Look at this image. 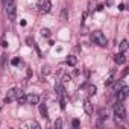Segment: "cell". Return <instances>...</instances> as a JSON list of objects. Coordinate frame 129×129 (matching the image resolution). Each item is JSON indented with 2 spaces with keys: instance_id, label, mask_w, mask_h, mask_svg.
Listing matches in <instances>:
<instances>
[{
  "instance_id": "6da1fadb",
  "label": "cell",
  "mask_w": 129,
  "mask_h": 129,
  "mask_svg": "<svg viewBox=\"0 0 129 129\" xmlns=\"http://www.w3.org/2000/svg\"><path fill=\"white\" fill-rule=\"evenodd\" d=\"M91 41H93L94 44L100 46V47H105L106 43H108L106 37H105L103 32H100V30H94V32H91Z\"/></svg>"
},
{
  "instance_id": "7a4b0ae2",
  "label": "cell",
  "mask_w": 129,
  "mask_h": 129,
  "mask_svg": "<svg viewBox=\"0 0 129 129\" xmlns=\"http://www.w3.org/2000/svg\"><path fill=\"white\" fill-rule=\"evenodd\" d=\"M114 117H115V123H118L120 120H124L126 118V109L123 105H115L114 106Z\"/></svg>"
},
{
  "instance_id": "3957f363",
  "label": "cell",
  "mask_w": 129,
  "mask_h": 129,
  "mask_svg": "<svg viewBox=\"0 0 129 129\" xmlns=\"http://www.w3.org/2000/svg\"><path fill=\"white\" fill-rule=\"evenodd\" d=\"M5 11H6V15H8V20H9V21H14V20L17 18V8H15L14 3L8 5V6L5 8Z\"/></svg>"
},
{
  "instance_id": "277c9868",
  "label": "cell",
  "mask_w": 129,
  "mask_h": 129,
  "mask_svg": "<svg viewBox=\"0 0 129 129\" xmlns=\"http://www.w3.org/2000/svg\"><path fill=\"white\" fill-rule=\"evenodd\" d=\"M38 8H40L38 11H40L41 14H47V12H50V9H52V2H50V0H41Z\"/></svg>"
},
{
  "instance_id": "5b68a950",
  "label": "cell",
  "mask_w": 129,
  "mask_h": 129,
  "mask_svg": "<svg viewBox=\"0 0 129 129\" xmlns=\"http://www.w3.org/2000/svg\"><path fill=\"white\" fill-rule=\"evenodd\" d=\"M127 96H129V88L123 85V87H121V88L117 91V99H118V102H123V100H124Z\"/></svg>"
},
{
  "instance_id": "8992f818",
  "label": "cell",
  "mask_w": 129,
  "mask_h": 129,
  "mask_svg": "<svg viewBox=\"0 0 129 129\" xmlns=\"http://www.w3.org/2000/svg\"><path fill=\"white\" fill-rule=\"evenodd\" d=\"M17 90H18V88H11V90L8 91V94H6V97H5V102H6V103H11L12 100H15V97H17Z\"/></svg>"
},
{
  "instance_id": "52a82bcc",
  "label": "cell",
  "mask_w": 129,
  "mask_h": 129,
  "mask_svg": "<svg viewBox=\"0 0 129 129\" xmlns=\"http://www.w3.org/2000/svg\"><path fill=\"white\" fill-rule=\"evenodd\" d=\"M17 102L20 103V105H24L26 102H27V96H26V93H23L21 90H17Z\"/></svg>"
},
{
  "instance_id": "ba28073f",
  "label": "cell",
  "mask_w": 129,
  "mask_h": 129,
  "mask_svg": "<svg viewBox=\"0 0 129 129\" xmlns=\"http://www.w3.org/2000/svg\"><path fill=\"white\" fill-rule=\"evenodd\" d=\"M84 111H85V114L93 115L94 108H93V105H91V102H90V100H85V102H84Z\"/></svg>"
},
{
  "instance_id": "9c48e42d",
  "label": "cell",
  "mask_w": 129,
  "mask_h": 129,
  "mask_svg": "<svg viewBox=\"0 0 129 129\" xmlns=\"http://www.w3.org/2000/svg\"><path fill=\"white\" fill-rule=\"evenodd\" d=\"M106 118H108L106 111H105V109H100V111H99V118H97V123H96V124H97V126H102Z\"/></svg>"
},
{
  "instance_id": "30bf717a",
  "label": "cell",
  "mask_w": 129,
  "mask_h": 129,
  "mask_svg": "<svg viewBox=\"0 0 129 129\" xmlns=\"http://www.w3.org/2000/svg\"><path fill=\"white\" fill-rule=\"evenodd\" d=\"M55 91H56V94H58L59 97H64V96H66V90H64V87H62L61 82H56V84H55Z\"/></svg>"
},
{
  "instance_id": "8fae6325",
  "label": "cell",
  "mask_w": 129,
  "mask_h": 129,
  "mask_svg": "<svg viewBox=\"0 0 129 129\" xmlns=\"http://www.w3.org/2000/svg\"><path fill=\"white\" fill-rule=\"evenodd\" d=\"M114 61L118 64V66H121V64H124V62H126V56L123 55V52H120V53H117V55L114 56Z\"/></svg>"
},
{
  "instance_id": "7c38bea8",
  "label": "cell",
  "mask_w": 129,
  "mask_h": 129,
  "mask_svg": "<svg viewBox=\"0 0 129 129\" xmlns=\"http://www.w3.org/2000/svg\"><path fill=\"white\" fill-rule=\"evenodd\" d=\"M27 102H29L30 105H38V103H40V96L32 94V96H29V97H27Z\"/></svg>"
},
{
  "instance_id": "4fadbf2b",
  "label": "cell",
  "mask_w": 129,
  "mask_h": 129,
  "mask_svg": "<svg viewBox=\"0 0 129 129\" xmlns=\"http://www.w3.org/2000/svg\"><path fill=\"white\" fill-rule=\"evenodd\" d=\"M40 112H41V115H43L44 118H47V117H49V109H47V105L41 103V105H40Z\"/></svg>"
},
{
  "instance_id": "5bb4252c",
  "label": "cell",
  "mask_w": 129,
  "mask_h": 129,
  "mask_svg": "<svg viewBox=\"0 0 129 129\" xmlns=\"http://www.w3.org/2000/svg\"><path fill=\"white\" fill-rule=\"evenodd\" d=\"M66 61H67V64H69V66H72V67L78 64V58H76V56H73V55H69Z\"/></svg>"
},
{
  "instance_id": "9a60e30c",
  "label": "cell",
  "mask_w": 129,
  "mask_h": 129,
  "mask_svg": "<svg viewBox=\"0 0 129 129\" xmlns=\"http://www.w3.org/2000/svg\"><path fill=\"white\" fill-rule=\"evenodd\" d=\"M61 20L62 21H67L69 20V9L67 8H62V11H61Z\"/></svg>"
},
{
  "instance_id": "2e32d148",
  "label": "cell",
  "mask_w": 129,
  "mask_h": 129,
  "mask_svg": "<svg viewBox=\"0 0 129 129\" xmlns=\"http://www.w3.org/2000/svg\"><path fill=\"white\" fill-rule=\"evenodd\" d=\"M127 47H129V44H127V41H126V40H123V41L120 43V52H123V53H124V52L127 50Z\"/></svg>"
},
{
  "instance_id": "e0dca14e",
  "label": "cell",
  "mask_w": 129,
  "mask_h": 129,
  "mask_svg": "<svg viewBox=\"0 0 129 129\" xmlns=\"http://www.w3.org/2000/svg\"><path fill=\"white\" fill-rule=\"evenodd\" d=\"M24 126H27V127H35V129H40V124H38L35 120H32V121H27Z\"/></svg>"
},
{
  "instance_id": "ac0fdd59",
  "label": "cell",
  "mask_w": 129,
  "mask_h": 129,
  "mask_svg": "<svg viewBox=\"0 0 129 129\" xmlns=\"http://www.w3.org/2000/svg\"><path fill=\"white\" fill-rule=\"evenodd\" d=\"M49 73H50V67H49V66H43V67H41V75L47 76Z\"/></svg>"
},
{
  "instance_id": "d6986e66",
  "label": "cell",
  "mask_w": 129,
  "mask_h": 129,
  "mask_svg": "<svg viewBox=\"0 0 129 129\" xmlns=\"http://www.w3.org/2000/svg\"><path fill=\"white\" fill-rule=\"evenodd\" d=\"M41 35H43V37H46V38H49V37H50V30L43 27V29H41Z\"/></svg>"
},
{
  "instance_id": "ffe728a7",
  "label": "cell",
  "mask_w": 129,
  "mask_h": 129,
  "mask_svg": "<svg viewBox=\"0 0 129 129\" xmlns=\"http://www.w3.org/2000/svg\"><path fill=\"white\" fill-rule=\"evenodd\" d=\"M112 82H114V78H112V76H109V78H108V79L105 81V85H106V87H109V85H111Z\"/></svg>"
},
{
  "instance_id": "44dd1931",
  "label": "cell",
  "mask_w": 129,
  "mask_h": 129,
  "mask_svg": "<svg viewBox=\"0 0 129 129\" xmlns=\"http://www.w3.org/2000/svg\"><path fill=\"white\" fill-rule=\"evenodd\" d=\"M26 43H27V46H32V47H34V44H35V43H34V40H32L30 37H27V38H26Z\"/></svg>"
},
{
  "instance_id": "7402d4cb",
  "label": "cell",
  "mask_w": 129,
  "mask_h": 129,
  "mask_svg": "<svg viewBox=\"0 0 129 129\" xmlns=\"http://www.w3.org/2000/svg\"><path fill=\"white\" fill-rule=\"evenodd\" d=\"M88 94H96V87H94V85H91V87L88 88Z\"/></svg>"
},
{
  "instance_id": "603a6c76",
  "label": "cell",
  "mask_w": 129,
  "mask_h": 129,
  "mask_svg": "<svg viewBox=\"0 0 129 129\" xmlns=\"http://www.w3.org/2000/svg\"><path fill=\"white\" fill-rule=\"evenodd\" d=\"M55 127L61 129V127H62V120H56V121H55Z\"/></svg>"
},
{
  "instance_id": "cb8c5ba5",
  "label": "cell",
  "mask_w": 129,
  "mask_h": 129,
  "mask_svg": "<svg viewBox=\"0 0 129 129\" xmlns=\"http://www.w3.org/2000/svg\"><path fill=\"white\" fill-rule=\"evenodd\" d=\"M79 124H81V123H79V120H78V118H75V120L72 121V126H73V127H79Z\"/></svg>"
},
{
  "instance_id": "d4e9b609",
  "label": "cell",
  "mask_w": 129,
  "mask_h": 129,
  "mask_svg": "<svg viewBox=\"0 0 129 129\" xmlns=\"http://www.w3.org/2000/svg\"><path fill=\"white\" fill-rule=\"evenodd\" d=\"M11 64H12V66H18V64H20V58H14L11 61Z\"/></svg>"
},
{
  "instance_id": "484cf974",
  "label": "cell",
  "mask_w": 129,
  "mask_h": 129,
  "mask_svg": "<svg viewBox=\"0 0 129 129\" xmlns=\"http://www.w3.org/2000/svg\"><path fill=\"white\" fill-rule=\"evenodd\" d=\"M2 2H3V6L6 8L8 5H11V3H14V0H2Z\"/></svg>"
},
{
  "instance_id": "4316f807",
  "label": "cell",
  "mask_w": 129,
  "mask_h": 129,
  "mask_svg": "<svg viewBox=\"0 0 129 129\" xmlns=\"http://www.w3.org/2000/svg\"><path fill=\"white\" fill-rule=\"evenodd\" d=\"M59 105H61V108H62V109H66V100H64V97H61Z\"/></svg>"
},
{
  "instance_id": "83f0119b",
  "label": "cell",
  "mask_w": 129,
  "mask_h": 129,
  "mask_svg": "<svg viewBox=\"0 0 129 129\" xmlns=\"http://www.w3.org/2000/svg\"><path fill=\"white\" fill-rule=\"evenodd\" d=\"M121 87H123V84H121V82H118V84H115V87H114V91L117 93V91H118V90H120Z\"/></svg>"
},
{
  "instance_id": "f1b7e54d",
  "label": "cell",
  "mask_w": 129,
  "mask_h": 129,
  "mask_svg": "<svg viewBox=\"0 0 129 129\" xmlns=\"http://www.w3.org/2000/svg\"><path fill=\"white\" fill-rule=\"evenodd\" d=\"M2 47H8V41H6L5 38L2 40Z\"/></svg>"
},
{
  "instance_id": "f546056e",
  "label": "cell",
  "mask_w": 129,
  "mask_h": 129,
  "mask_svg": "<svg viewBox=\"0 0 129 129\" xmlns=\"http://www.w3.org/2000/svg\"><path fill=\"white\" fill-rule=\"evenodd\" d=\"M69 81H70V76H64V78H62V82H64V84L69 82Z\"/></svg>"
},
{
  "instance_id": "4dcf8cb0",
  "label": "cell",
  "mask_w": 129,
  "mask_h": 129,
  "mask_svg": "<svg viewBox=\"0 0 129 129\" xmlns=\"http://www.w3.org/2000/svg\"><path fill=\"white\" fill-rule=\"evenodd\" d=\"M32 76V70L30 69H27V78H30Z\"/></svg>"
},
{
  "instance_id": "1f68e13d",
  "label": "cell",
  "mask_w": 129,
  "mask_h": 129,
  "mask_svg": "<svg viewBox=\"0 0 129 129\" xmlns=\"http://www.w3.org/2000/svg\"><path fill=\"white\" fill-rule=\"evenodd\" d=\"M118 9H120V11H123V9H124V5H123V3H121V5H118Z\"/></svg>"
},
{
  "instance_id": "d6a6232c",
  "label": "cell",
  "mask_w": 129,
  "mask_h": 129,
  "mask_svg": "<svg viewBox=\"0 0 129 129\" xmlns=\"http://www.w3.org/2000/svg\"><path fill=\"white\" fill-rule=\"evenodd\" d=\"M0 109H2V106H0Z\"/></svg>"
}]
</instances>
